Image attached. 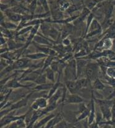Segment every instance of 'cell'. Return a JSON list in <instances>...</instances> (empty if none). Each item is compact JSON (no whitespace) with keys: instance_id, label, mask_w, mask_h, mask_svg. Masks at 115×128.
<instances>
[{"instance_id":"6da1fadb","label":"cell","mask_w":115,"mask_h":128,"mask_svg":"<svg viewBox=\"0 0 115 128\" xmlns=\"http://www.w3.org/2000/svg\"><path fill=\"white\" fill-rule=\"evenodd\" d=\"M100 66L98 63L88 62L87 65L85 76L90 82H93L98 78L100 73Z\"/></svg>"},{"instance_id":"7a4b0ae2","label":"cell","mask_w":115,"mask_h":128,"mask_svg":"<svg viewBox=\"0 0 115 128\" xmlns=\"http://www.w3.org/2000/svg\"><path fill=\"white\" fill-rule=\"evenodd\" d=\"M64 71L65 80H75L78 79L76 59H72L68 62Z\"/></svg>"},{"instance_id":"3957f363","label":"cell","mask_w":115,"mask_h":128,"mask_svg":"<svg viewBox=\"0 0 115 128\" xmlns=\"http://www.w3.org/2000/svg\"><path fill=\"white\" fill-rule=\"evenodd\" d=\"M31 61L32 60L26 57L19 58L14 61V62L12 64V66L14 70H26L33 66V64L31 63Z\"/></svg>"},{"instance_id":"277c9868","label":"cell","mask_w":115,"mask_h":128,"mask_svg":"<svg viewBox=\"0 0 115 128\" xmlns=\"http://www.w3.org/2000/svg\"><path fill=\"white\" fill-rule=\"evenodd\" d=\"M75 59L76 61L77 78L78 79H80V78H82L84 74L85 75L86 67L89 62H88V60H85L82 58Z\"/></svg>"},{"instance_id":"5b68a950","label":"cell","mask_w":115,"mask_h":128,"mask_svg":"<svg viewBox=\"0 0 115 128\" xmlns=\"http://www.w3.org/2000/svg\"><path fill=\"white\" fill-rule=\"evenodd\" d=\"M34 84L24 85L21 83V82L16 77H14L13 79L9 80L5 85L6 87L10 89H17V88H27L30 87H32Z\"/></svg>"},{"instance_id":"8992f818","label":"cell","mask_w":115,"mask_h":128,"mask_svg":"<svg viewBox=\"0 0 115 128\" xmlns=\"http://www.w3.org/2000/svg\"><path fill=\"white\" fill-rule=\"evenodd\" d=\"M25 117H26V114L20 116H14L13 114H10L9 113V114H6L4 116L1 118V122H0L1 123V128L8 126L10 123L15 122V121H18L20 119L24 118Z\"/></svg>"},{"instance_id":"52a82bcc","label":"cell","mask_w":115,"mask_h":128,"mask_svg":"<svg viewBox=\"0 0 115 128\" xmlns=\"http://www.w3.org/2000/svg\"><path fill=\"white\" fill-rule=\"evenodd\" d=\"M85 100L80 95L76 94H70L68 95L65 99L62 105H68V104H80L84 103Z\"/></svg>"},{"instance_id":"ba28073f","label":"cell","mask_w":115,"mask_h":128,"mask_svg":"<svg viewBox=\"0 0 115 128\" xmlns=\"http://www.w3.org/2000/svg\"><path fill=\"white\" fill-rule=\"evenodd\" d=\"M95 100L94 96V90L91 91V100H90V114L88 118V124L89 125L92 124L95 121L96 118L95 116Z\"/></svg>"},{"instance_id":"9c48e42d","label":"cell","mask_w":115,"mask_h":128,"mask_svg":"<svg viewBox=\"0 0 115 128\" xmlns=\"http://www.w3.org/2000/svg\"><path fill=\"white\" fill-rule=\"evenodd\" d=\"M65 87L69 91L70 94H76L80 90L78 87L76 80H65Z\"/></svg>"},{"instance_id":"30bf717a","label":"cell","mask_w":115,"mask_h":128,"mask_svg":"<svg viewBox=\"0 0 115 128\" xmlns=\"http://www.w3.org/2000/svg\"><path fill=\"white\" fill-rule=\"evenodd\" d=\"M24 45L25 44L17 42L13 38L8 39L7 42V47L8 48L9 50L12 51V52L18 50L22 48Z\"/></svg>"},{"instance_id":"8fae6325","label":"cell","mask_w":115,"mask_h":128,"mask_svg":"<svg viewBox=\"0 0 115 128\" xmlns=\"http://www.w3.org/2000/svg\"><path fill=\"white\" fill-rule=\"evenodd\" d=\"M99 107H100V112L102 114L104 120H105V121H109L112 120V112H111L112 108L106 105H100Z\"/></svg>"},{"instance_id":"7c38bea8","label":"cell","mask_w":115,"mask_h":128,"mask_svg":"<svg viewBox=\"0 0 115 128\" xmlns=\"http://www.w3.org/2000/svg\"><path fill=\"white\" fill-rule=\"evenodd\" d=\"M55 116V114H49V115H47L46 116H45L43 119H42L41 120L38 121L37 122H35V124L34 125L32 128H42V127H44L45 125H46V124L48 123L52 119H53V118Z\"/></svg>"},{"instance_id":"4fadbf2b","label":"cell","mask_w":115,"mask_h":128,"mask_svg":"<svg viewBox=\"0 0 115 128\" xmlns=\"http://www.w3.org/2000/svg\"><path fill=\"white\" fill-rule=\"evenodd\" d=\"M6 16L9 19V20L12 22L18 24L20 23L22 19V15L14 13L11 11H7L6 12Z\"/></svg>"},{"instance_id":"5bb4252c","label":"cell","mask_w":115,"mask_h":128,"mask_svg":"<svg viewBox=\"0 0 115 128\" xmlns=\"http://www.w3.org/2000/svg\"><path fill=\"white\" fill-rule=\"evenodd\" d=\"M62 95H63V90H61V89L58 88V90L56 92V93L53 94L50 98H48V104H58V102L60 100V99L62 98Z\"/></svg>"},{"instance_id":"9a60e30c","label":"cell","mask_w":115,"mask_h":128,"mask_svg":"<svg viewBox=\"0 0 115 128\" xmlns=\"http://www.w3.org/2000/svg\"><path fill=\"white\" fill-rule=\"evenodd\" d=\"M54 83H45L43 84H39V85H36L35 87H34L32 89L34 90V91H36V92H44V91H46L52 88V87H53V85Z\"/></svg>"},{"instance_id":"2e32d148","label":"cell","mask_w":115,"mask_h":128,"mask_svg":"<svg viewBox=\"0 0 115 128\" xmlns=\"http://www.w3.org/2000/svg\"><path fill=\"white\" fill-rule=\"evenodd\" d=\"M48 56L46 54L41 52H36L34 53H30V54H27L26 55L24 56V57L30 59L31 60H40L42 59L46 58Z\"/></svg>"},{"instance_id":"e0dca14e","label":"cell","mask_w":115,"mask_h":128,"mask_svg":"<svg viewBox=\"0 0 115 128\" xmlns=\"http://www.w3.org/2000/svg\"><path fill=\"white\" fill-rule=\"evenodd\" d=\"M48 38L56 42L59 39L61 38V31H59L55 27L52 26V28L50 31Z\"/></svg>"},{"instance_id":"ac0fdd59","label":"cell","mask_w":115,"mask_h":128,"mask_svg":"<svg viewBox=\"0 0 115 128\" xmlns=\"http://www.w3.org/2000/svg\"><path fill=\"white\" fill-rule=\"evenodd\" d=\"M50 23V22H44L40 26V29L41 30L42 35L47 38L49 36L50 31L51 28L52 27V25L49 24Z\"/></svg>"},{"instance_id":"d6986e66","label":"cell","mask_w":115,"mask_h":128,"mask_svg":"<svg viewBox=\"0 0 115 128\" xmlns=\"http://www.w3.org/2000/svg\"><path fill=\"white\" fill-rule=\"evenodd\" d=\"M44 72L45 73V75H46L47 79H48V80H50V81L52 82V83H56L55 76H54L55 72L52 70L50 67L46 68Z\"/></svg>"},{"instance_id":"ffe728a7","label":"cell","mask_w":115,"mask_h":128,"mask_svg":"<svg viewBox=\"0 0 115 128\" xmlns=\"http://www.w3.org/2000/svg\"><path fill=\"white\" fill-rule=\"evenodd\" d=\"M56 59V57L51 56H48L46 58H45V60H44V66H43L42 68V72H44L46 68L50 67L51 65L55 61Z\"/></svg>"},{"instance_id":"44dd1931","label":"cell","mask_w":115,"mask_h":128,"mask_svg":"<svg viewBox=\"0 0 115 128\" xmlns=\"http://www.w3.org/2000/svg\"><path fill=\"white\" fill-rule=\"evenodd\" d=\"M60 76H58V80L57 82H56V83L54 84L53 87H52L50 90L48 91V93L47 94V98H50L53 94H54L56 93V92L58 90L59 87H60V85H61V83L60 82Z\"/></svg>"},{"instance_id":"7402d4cb","label":"cell","mask_w":115,"mask_h":128,"mask_svg":"<svg viewBox=\"0 0 115 128\" xmlns=\"http://www.w3.org/2000/svg\"><path fill=\"white\" fill-rule=\"evenodd\" d=\"M93 87L94 89L97 90H104L106 88L104 82L98 78L93 81Z\"/></svg>"},{"instance_id":"603a6c76","label":"cell","mask_w":115,"mask_h":128,"mask_svg":"<svg viewBox=\"0 0 115 128\" xmlns=\"http://www.w3.org/2000/svg\"><path fill=\"white\" fill-rule=\"evenodd\" d=\"M39 106L40 109L43 110L46 108L48 105V99L46 97H39L35 100Z\"/></svg>"},{"instance_id":"cb8c5ba5","label":"cell","mask_w":115,"mask_h":128,"mask_svg":"<svg viewBox=\"0 0 115 128\" xmlns=\"http://www.w3.org/2000/svg\"><path fill=\"white\" fill-rule=\"evenodd\" d=\"M1 27H4L10 30H16L18 27V25L17 24L12 22H4L1 24Z\"/></svg>"},{"instance_id":"d4e9b609","label":"cell","mask_w":115,"mask_h":128,"mask_svg":"<svg viewBox=\"0 0 115 128\" xmlns=\"http://www.w3.org/2000/svg\"><path fill=\"white\" fill-rule=\"evenodd\" d=\"M98 30H103L102 27V24H100L99 23V22L98 21L97 19H94V20L92 21V24H91L90 26L88 33L90 32H92V31Z\"/></svg>"},{"instance_id":"484cf974","label":"cell","mask_w":115,"mask_h":128,"mask_svg":"<svg viewBox=\"0 0 115 128\" xmlns=\"http://www.w3.org/2000/svg\"><path fill=\"white\" fill-rule=\"evenodd\" d=\"M94 19V15L92 13H90L88 16L86 18V28H85V32H84V38L86 36V35L88 33V29L90 28V26L91 24H92V21Z\"/></svg>"},{"instance_id":"4316f807","label":"cell","mask_w":115,"mask_h":128,"mask_svg":"<svg viewBox=\"0 0 115 128\" xmlns=\"http://www.w3.org/2000/svg\"><path fill=\"white\" fill-rule=\"evenodd\" d=\"M113 4L108 5L104 10V20H108L111 19L112 14L113 11Z\"/></svg>"},{"instance_id":"83f0119b","label":"cell","mask_w":115,"mask_h":128,"mask_svg":"<svg viewBox=\"0 0 115 128\" xmlns=\"http://www.w3.org/2000/svg\"><path fill=\"white\" fill-rule=\"evenodd\" d=\"M104 40V47H103V50H112L113 45V40L111 38H104L102 37Z\"/></svg>"},{"instance_id":"f1b7e54d","label":"cell","mask_w":115,"mask_h":128,"mask_svg":"<svg viewBox=\"0 0 115 128\" xmlns=\"http://www.w3.org/2000/svg\"><path fill=\"white\" fill-rule=\"evenodd\" d=\"M11 12H13L14 13L20 14V15H26L27 14V10L24 8L22 6H14L11 9Z\"/></svg>"},{"instance_id":"f546056e","label":"cell","mask_w":115,"mask_h":128,"mask_svg":"<svg viewBox=\"0 0 115 128\" xmlns=\"http://www.w3.org/2000/svg\"><path fill=\"white\" fill-rule=\"evenodd\" d=\"M46 80L47 78L46 75H45V73L43 72L38 77V78L36 79L34 83L36 84V85L43 84L46 83Z\"/></svg>"},{"instance_id":"4dcf8cb0","label":"cell","mask_w":115,"mask_h":128,"mask_svg":"<svg viewBox=\"0 0 115 128\" xmlns=\"http://www.w3.org/2000/svg\"><path fill=\"white\" fill-rule=\"evenodd\" d=\"M32 27H33V26H26V27H23L22 28H21V29H20L16 32V36H18V35H24L25 34L28 33V32H30Z\"/></svg>"},{"instance_id":"1f68e13d","label":"cell","mask_w":115,"mask_h":128,"mask_svg":"<svg viewBox=\"0 0 115 128\" xmlns=\"http://www.w3.org/2000/svg\"><path fill=\"white\" fill-rule=\"evenodd\" d=\"M90 114V109H88V108L86 110L84 111L83 112L80 113L79 115V116L77 118L76 121H81V120H83L84 119H86V118L89 116Z\"/></svg>"},{"instance_id":"d6a6232c","label":"cell","mask_w":115,"mask_h":128,"mask_svg":"<svg viewBox=\"0 0 115 128\" xmlns=\"http://www.w3.org/2000/svg\"><path fill=\"white\" fill-rule=\"evenodd\" d=\"M57 106H58L57 104H48V106H47L46 108H45V109H43V110H44L46 112V114H47V113H50V112H53V110H54L56 108Z\"/></svg>"},{"instance_id":"836d02e7","label":"cell","mask_w":115,"mask_h":128,"mask_svg":"<svg viewBox=\"0 0 115 128\" xmlns=\"http://www.w3.org/2000/svg\"><path fill=\"white\" fill-rule=\"evenodd\" d=\"M69 124L66 121L62 120L54 126V128H69Z\"/></svg>"},{"instance_id":"e575fe53","label":"cell","mask_w":115,"mask_h":128,"mask_svg":"<svg viewBox=\"0 0 115 128\" xmlns=\"http://www.w3.org/2000/svg\"><path fill=\"white\" fill-rule=\"evenodd\" d=\"M79 8L78 7V5L73 4V5H72V6H70V7H69V8L68 9L67 11L69 14H71L72 13H73L74 12H75V11H78V10H79Z\"/></svg>"},{"instance_id":"d590c367","label":"cell","mask_w":115,"mask_h":128,"mask_svg":"<svg viewBox=\"0 0 115 128\" xmlns=\"http://www.w3.org/2000/svg\"><path fill=\"white\" fill-rule=\"evenodd\" d=\"M104 66L106 68H115V60H109Z\"/></svg>"},{"instance_id":"8d00e7d4","label":"cell","mask_w":115,"mask_h":128,"mask_svg":"<svg viewBox=\"0 0 115 128\" xmlns=\"http://www.w3.org/2000/svg\"><path fill=\"white\" fill-rule=\"evenodd\" d=\"M106 80L108 84H109L110 86H111L112 87L115 88V78H110V77L108 76Z\"/></svg>"},{"instance_id":"74e56055","label":"cell","mask_w":115,"mask_h":128,"mask_svg":"<svg viewBox=\"0 0 115 128\" xmlns=\"http://www.w3.org/2000/svg\"><path fill=\"white\" fill-rule=\"evenodd\" d=\"M61 43H62V45H63V46H68L71 45V40H70L68 37H67L62 39V41H61Z\"/></svg>"},{"instance_id":"f35d334b","label":"cell","mask_w":115,"mask_h":128,"mask_svg":"<svg viewBox=\"0 0 115 128\" xmlns=\"http://www.w3.org/2000/svg\"><path fill=\"white\" fill-rule=\"evenodd\" d=\"M30 108L34 111H37V110H40L39 106H38V105L37 102L35 101V100L33 102V103H32V105H31Z\"/></svg>"},{"instance_id":"ab89813d","label":"cell","mask_w":115,"mask_h":128,"mask_svg":"<svg viewBox=\"0 0 115 128\" xmlns=\"http://www.w3.org/2000/svg\"><path fill=\"white\" fill-rule=\"evenodd\" d=\"M8 40V39L7 38H6L3 35L1 34V37H0V45H1V46L5 45L6 44H7Z\"/></svg>"},{"instance_id":"60d3db41","label":"cell","mask_w":115,"mask_h":128,"mask_svg":"<svg viewBox=\"0 0 115 128\" xmlns=\"http://www.w3.org/2000/svg\"><path fill=\"white\" fill-rule=\"evenodd\" d=\"M111 112H112V119H115V103L114 104V105L112 106V108H111Z\"/></svg>"},{"instance_id":"b9f144b4","label":"cell","mask_w":115,"mask_h":128,"mask_svg":"<svg viewBox=\"0 0 115 128\" xmlns=\"http://www.w3.org/2000/svg\"><path fill=\"white\" fill-rule=\"evenodd\" d=\"M9 6L7 4H1V11L3 12L5 10H8Z\"/></svg>"},{"instance_id":"7bdbcfd3","label":"cell","mask_w":115,"mask_h":128,"mask_svg":"<svg viewBox=\"0 0 115 128\" xmlns=\"http://www.w3.org/2000/svg\"><path fill=\"white\" fill-rule=\"evenodd\" d=\"M90 126L91 128H99V127H98L99 125L97 122H95V123H94V124L92 123V124H90Z\"/></svg>"},{"instance_id":"ee69618b","label":"cell","mask_w":115,"mask_h":128,"mask_svg":"<svg viewBox=\"0 0 115 128\" xmlns=\"http://www.w3.org/2000/svg\"><path fill=\"white\" fill-rule=\"evenodd\" d=\"M112 50L115 52V38L113 40V48H112Z\"/></svg>"},{"instance_id":"f6af8a7d","label":"cell","mask_w":115,"mask_h":128,"mask_svg":"<svg viewBox=\"0 0 115 128\" xmlns=\"http://www.w3.org/2000/svg\"><path fill=\"white\" fill-rule=\"evenodd\" d=\"M112 4H113V5H115V1H113V2H112Z\"/></svg>"},{"instance_id":"bcb514c9","label":"cell","mask_w":115,"mask_h":128,"mask_svg":"<svg viewBox=\"0 0 115 128\" xmlns=\"http://www.w3.org/2000/svg\"><path fill=\"white\" fill-rule=\"evenodd\" d=\"M4 127H5V126H4ZM4 128H8V126H6V127H5Z\"/></svg>"},{"instance_id":"7dc6e473","label":"cell","mask_w":115,"mask_h":128,"mask_svg":"<svg viewBox=\"0 0 115 128\" xmlns=\"http://www.w3.org/2000/svg\"><path fill=\"white\" fill-rule=\"evenodd\" d=\"M113 128H115V126H113Z\"/></svg>"},{"instance_id":"c3c4849f","label":"cell","mask_w":115,"mask_h":128,"mask_svg":"<svg viewBox=\"0 0 115 128\" xmlns=\"http://www.w3.org/2000/svg\"><path fill=\"white\" fill-rule=\"evenodd\" d=\"M54 128V127H52V128Z\"/></svg>"}]
</instances>
